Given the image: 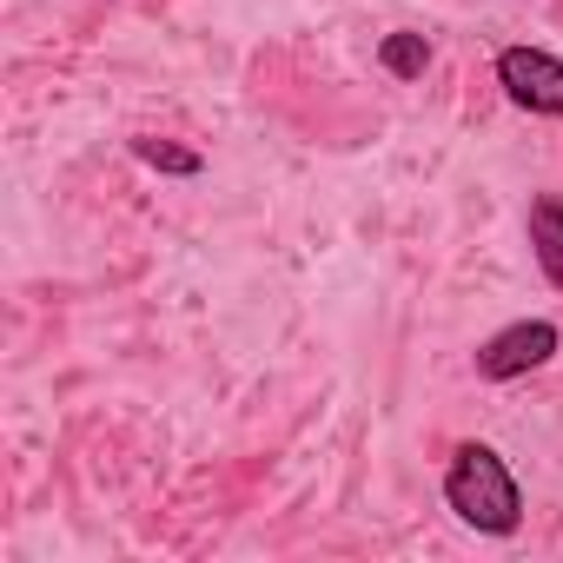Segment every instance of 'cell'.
Segmentation results:
<instances>
[{
  "mask_svg": "<svg viewBox=\"0 0 563 563\" xmlns=\"http://www.w3.org/2000/svg\"><path fill=\"white\" fill-rule=\"evenodd\" d=\"M556 345H563V332H556L550 319L504 325V332H497V339L477 352V378H490V385H504V378H523V372L550 365V358H556Z\"/></svg>",
  "mask_w": 563,
  "mask_h": 563,
  "instance_id": "obj_3",
  "label": "cell"
},
{
  "mask_svg": "<svg viewBox=\"0 0 563 563\" xmlns=\"http://www.w3.org/2000/svg\"><path fill=\"white\" fill-rule=\"evenodd\" d=\"M133 159L153 166V173H173V179H199V173H206V159H199L192 146H173V140H153V133L133 140Z\"/></svg>",
  "mask_w": 563,
  "mask_h": 563,
  "instance_id": "obj_5",
  "label": "cell"
},
{
  "mask_svg": "<svg viewBox=\"0 0 563 563\" xmlns=\"http://www.w3.org/2000/svg\"><path fill=\"white\" fill-rule=\"evenodd\" d=\"M530 252H537L543 278L563 292V199L556 192H537L530 199Z\"/></svg>",
  "mask_w": 563,
  "mask_h": 563,
  "instance_id": "obj_4",
  "label": "cell"
},
{
  "mask_svg": "<svg viewBox=\"0 0 563 563\" xmlns=\"http://www.w3.org/2000/svg\"><path fill=\"white\" fill-rule=\"evenodd\" d=\"M378 67H385L391 80H424V67H431V41H424V34H385Z\"/></svg>",
  "mask_w": 563,
  "mask_h": 563,
  "instance_id": "obj_6",
  "label": "cell"
},
{
  "mask_svg": "<svg viewBox=\"0 0 563 563\" xmlns=\"http://www.w3.org/2000/svg\"><path fill=\"white\" fill-rule=\"evenodd\" d=\"M444 504H451L471 530H484V537H510V530L523 523L517 477H510V464H504L490 444H464V451L451 457V471H444Z\"/></svg>",
  "mask_w": 563,
  "mask_h": 563,
  "instance_id": "obj_1",
  "label": "cell"
},
{
  "mask_svg": "<svg viewBox=\"0 0 563 563\" xmlns=\"http://www.w3.org/2000/svg\"><path fill=\"white\" fill-rule=\"evenodd\" d=\"M497 87H504L523 113L563 120V60H556V54H543V47H504V54H497Z\"/></svg>",
  "mask_w": 563,
  "mask_h": 563,
  "instance_id": "obj_2",
  "label": "cell"
}]
</instances>
